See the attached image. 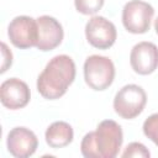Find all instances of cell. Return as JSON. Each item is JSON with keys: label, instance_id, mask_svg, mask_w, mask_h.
<instances>
[{"label": "cell", "instance_id": "cell-1", "mask_svg": "<svg viewBox=\"0 0 158 158\" xmlns=\"http://www.w3.org/2000/svg\"><path fill=\"white\" fill-rule=\"evenodd\" d=\"M77 74L74 60L67 54L54 56L37 78V90L47 100L62 98L73 84Z\"/></svg>", "mask_w": 158, "mask_h": 158}, {"label": "cell", "instance_id": "cell-2", "mask_svg": "<svg viewBox=\"0 0 158 158\" xmlns=\"http://www.w3.org/2000/svg\"><path fill=\"white\" fill-rule=\"evenodd\" d=\"M123 132L114 120L101 121L95 131L88 132L80 143L85 158H115L122 146Z\"/></svg>", "mask_w": 158, "mask_h": 158}, {"label": "cell", "instance_id": "cell-3", "mask_svg": "<svg viewBox=\"0 0 158 158\" xmlns=\"http://www.w3.org/2000/svg\"><path fill=\"white\" fill-rule=\"evenodd\" d=\"M84 80L86 85L95 90H106L115 79V65L114 62L105 56L93 54L89 56L84 62Z\"/></svg>", "mask_w": 158, "mask_h": 158}, {"label": "cell", "instance_id": "cell-4", "mask_svg": "<svg viewBox=\"0 0 158 158\" xmlns=\"http://www.w3.org/2000/svg\"><path fill=\"white\" fill-rule=\"evenodd\" d=\"M146 104L147 94L144 89L137 84H127L115 94L112 106L121 118L132 120L142 114Z\"/></svg>", "mask_w": 158, "mask_h": 158}, {"label": "cell", "instance_id": "cell-5", "mask_svg": "<svg viewBox=\"0 0 158 158\" xmlns=\"http://www.w3.org/2000/svg\"><path fill=\"white\" fill-rule=\"evenodd\" d=\"M154 9L143 0H130L122 9V25L133 35L146 33L151 28Z\"/></svg>", "mask_w": 158, "mask_h": 158}, {"label": "cell", "instance_id": "cell-6", "mask_svg": "<svg viewBox=\"0 0 158 158\" xmlns=\"http://www.w3.org/2000/svg\"><path fill=\"white\" fill-rule=\"evenodd\" d=\"M7 36L16 48L27 49L36 47L38 41L37 20L26 15L14 17L7 26Z\"/></svg>", "mask_w": 158, "mask_h": 158}, {"label": "cell", "instance_id": "cell-7", "mask_svg": "<svg viewBox=\"0 0 158 158\" xmlns=\"http://www.w3.org/2000/svg\"><path fill=\"white\" fill-rule=\"evenodd\" d=\"M85 37L90 46L98 49H109L117 38L115 25L104 16H93L85 25Z\"/></svg>", "mask_w": 158, "mask_h": 158}, {"label": "cell", "instance_id": "cell-8", "mask_svg": "<svg viewBox=\"0 0 158 158\" xmlns=\"http://www.w3.org/2000/svg\"><path fill=\"white\" fill-rule=\"evenodd\" d=\"M6 147L9 153L15 158H28L36 152L38 147V138L30 128L17 126L7 133Z\"/></svg>", "mask_w": 158, "mask_h": 158}, {"label": "cell", "instance_id": "cell-9", "mask_svg": "<svg viewBox=\"0 0 158 158\" xmlns=\"http://www.w3.org/2000/svg\"><path fill=\"white\" fill-rule=\"evenodd\" d=\"M130 64L139 75L152 74L158 68V47L148 41L138 42L131 49Z\"/></svg>", "mask_w": 158, "mask_h": 158}, {"label": "cell", "instance_id": "cell-10", "mask_svg": "<svg viewBox=\"0 0 158 158\" xmlns=\"http://www.w3.org/2000/svg\"><path fill=\"white\" fill-rule=\"evenodd\" d=\"M31 99L28 85L19 78H9L0 85V101L10 110L25 107Z\"/></svg>", "mask_w": 158, "mask_h": 158}, {"label": "cell", "instance_id": "cell-11", "mask_svg": "<svg viewBox=\"0 0 158 158\" xmlns=\"http://www.w3.org/2000/svg\"><path fill=\"white\" fill-rule=\"evenodd\" d=\"M36 20L38 26V41L36 48L42 52L57 48L64 37V31L59 21L48 15H42Z\"/></svg>", "mask_w": 158, "mask_h": 158}, {"label": "cell", "instance_id": "cell-12", "mask_svg": "<svg viewBox=\"0 0 158 158\" xmlns=\"http://www.w3.org/2000/svg\"><path fill=\"white\" fill-rule=\"evenodd\" d=\"M73 138V127L65 121H54L47 127L44 133L46 143L51 148H63L72 143Z\"/></svg>", "mask_w": 158, "mask_h": 158}, {"label": "cell", "instance_id": "cell-13", "mask_svg": "<svg viewBox=\"0 0 158 158\" xmlns=\"http://www.w3.org/2000/svg\"><path fill=\"white\" fill-rule=\"evenodd\" d=\"M105 4V0H74L75 10L83 15H95Z\"/></svg>", "mask_w": 158, "mask_h": 158}, {"label": "cell", "instance_id": "cell-14", "mask_svg": "<svg viewBox=\"0 0 158 158\" xmlns=\"http://www.w3.org/2000/svg\"><path fill=\"white\" fill-rule=\"evenodd\" d=\"M142 130L144 136L158 147V112L152 114L144 120Z\"/></svg>", "mask_w": 158, "mask_h": 158}, {"label": "cell", "instance_id": "cell-15", "mask_svg": "<svg viewBox=\"0 0 158 158\" xmlns=\"http://www.w3.org/2000/svg\"><path fill=\"white\" fill-rule=\"evenodd\" d=\"M123 158L126 157H142V158H148L151 156L149 151L146 148V146L141 142H131L127 144L125 151L121 154Z\"/></svg>", "mask_w": 158, "mask_h": 158}, {"label": "cell", "instance_id": "cell-16", "mask_svg": "<svg viewBox=\"0 0 158 158\" xmlns=\"http://www.w3.org/2000/svg\"><path fill=\"white\" fill-rule=\"evenodd\" d=\"M1 53H2V64H1V73H5L12 64V53L7 48L6 43L1 42Z\"/></svg>", "mask_w": 158, "mask_h": 158}, {"label": "cell", "instance_id": "cell-17", "mask_svg": "<svg viewBox=\"0 0 158 158\" xmlns=\"http://www.w3.org/2000/svg\"><path fill=\"white\" fill-rule=\"evenodd\" d=\"M154 30H156V33L158 35V17H157V20L154 21Z\"/></svg>", "mask_w": 158, "mask_h": 158}]
</instances>
